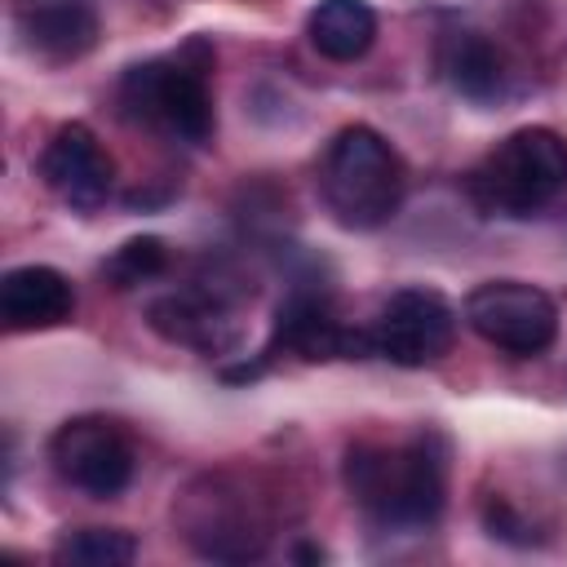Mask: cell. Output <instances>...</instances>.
I'll list each match as a JSON object with an SVG mask.
<instances>
[{"mask_svg": "<svg viewBox=\"0 0 567 567\" xmlns=\"http://www.w3.org/2000/svg\"><path fill=\"white\" fill-rule=\"evenodd\" d=\"M350 501L381 527L425 532L439 523L447 501V447L439 434H416L408 443H354L341 465Z\"/></svg>", "mask_w": 567, "mask_h": 567, "instance_id": "6da1fadb", "label": "cell"}, {"mask_svg": "<svg viewBox=\"0 0 567 567\" xmlns=\"http://www.w3.org/2000/svg\"><path fill=\"white\" fill-rule=\"evenodd\" d=\"M213 44L190 35L182 49L146 58L124 71L120 80V111L133 124H146L177 142H208L213 137Z\"/></svg>", "mask_w": 567, "mask_h": 567, "instance_id": "7a4b0ae2", "label": "cell"}, {"mask_svg": "<svg viewBox=\"0 0 567 567\" xmlns=\"http://www.w3.org/2000/svg\"><path fill=\"white\" fill-rule=\"evenodd\" d=\"M315 186L323 208L346 230H377L394 221L408 195V168L399 151L372 124H346L319 155Z\"/></svg>", "mask_w": 567, "mask_h": 567, "instance_id": "3957f363", "label": "cell"}, {"mask_svg": "<svg viewBox=\"0 0 567 567\" xmlns=\"http://www.w3.org/2000/svg\"><path fill=\"white\" fill-rule=\"evenodd\" d=\"M567 190V137L545 124L514 128L470 173V199L487 217H532Z\"/></svg>", "mask_w": 567, "mask_h": 567, "instance_id": "277c9868", "label": "cell"}, {"mask_svg": "<svg viewBox=\"0 0 567 567\" xmlns=\"http://www.w3.org/2000/svg\"><path fill=\"white\" fill-rule=\"evenodd\" d=\"M177 527L195 545V554L217 563H244L266 549L275 518L266 509V496H257L248 478L204 474L177 501Z\"/></svg>", "mask_w": 567, "mask_h": 567, "instance_id": "5b68a950", "label": "cell"}, {"mask_svg": "<svg viewBox=\"0 0 567 567\" xmlns=\"http://www.w3.org/2000/svg\"><path fill=\"white\" fill-rule=\"evenodd\" d=\"M465 323L496 350L532 359L558 337V306L545 288L523 279H487L465 297Z\"/></svg>", "mask_w": 567, "mask_h": 567, "instance_id": "8992f818", "label": "cell"}, {"mask_svg": "<svg viewBox=\"0 0 567 567\" xmlns=\"http://www.w3.org/2000/svg\"><path fill=\"white\" fill-rule=\"evenodd\" d=\"M49 461L62 483L84 496L111 501L133 483V439L111 416H71L49 439Z\"/></svg>", "mask_w": 567, "mask_h": 567, "instance_id": "52a82bcc", "label": "cell"}, {"mask_svg": "<svg viewBox=\"0 0 567 567\" xmlns=\"http://www.w3.org/2000/svg\"><path fill=\"white\" fill-rule=\"evenodd\" d=\"M372 354L399 368L439 363L456 337V310L439 288H399L372 319Z\"/></svg>", "mask_w": 567, "mask_h": 567, "instance_id": "ba28073f", "label": "cell"}, {"mask_svg": "<svg viewBox=\"0 0 567 567\" xmlns=\"http://www.w3.org/2000/svg\"><path fill=\"white\" fill-rule=\"evenodd\" d=\"M275 350H288L306 363H323V359H368L372 354V332H354L332 315V301L323 288H306L297 284L279 306H275V323H270V346L266 359Z\"/></svg>", "mask_w": 567, "mask_h": 567, "instance_id": "9c48e42d", "label": "cell"}, {"mask_svg": "<svg viewBox=\"0 0 567 567\" xmlns=\"http://www.w3.org/2000/svg\"><path fill=\"white\" fill-rule=\"evenodd\" d=\"M146 323L164 341L199 354H226L239 346V332H244L235 319V297L226 292V284H208V279H199V288L155 297L146 306Z\"/></svg>", "mask_w": 567, "mask_h": 567, "instance_id": "30bf717a", "label": "cell"}, {"mask_svg": "<svg viewBox=\"0 0 567 567\" xmlns=\"http://www.w3.org/2000/svg\"><path fill=\"white\" fill-rule=\"evenodd\" d=\"M40 177L44 186L75 213H93L106 204L111 186H115V164L106 155V146L97 142V133L80 120L53 128V137L40 151Z\"/></svg>", "mask_w": 567, "mask_h": 567, "instance_id": "8fae6325", "label": "cell"}, {"mask_svg": "<svg viewBox=\"0 0 567 567\" xmlns=\"http://www.w3.org/2000/svg\"><path fill=\"white\" fill-rule=\"evenodd\" d=\"M13 31L31 58L66 66L97 44L102 22L93 0H13Z\"/></svg>", "mask_w": 567, "mask_h": 567, "instance_id": "7c38bea8", "label": "cell"}, {"mask_svg": "<svg viewBox=\"0 0 567 567\" xmlns=\"http://www.w3.org/2000/svg\"><path fill=\"white\" fill-rule=\"evenodd\" d=\"M439 71H443V80L461 97H470L478 106L505 102L514 93V62H509V53L492 35L470 31V27L465 31H447L439 40Z\"/></svg>", "mask_w": 567, "mask_h": 567, "instance_id": "4fadbf2b", "label": "cell"}, {"mask_svg": "<svg viewBox=\"0 0 567 567\" xmlns=\"http://www.w3.org/2000/svg\"><path fill=\"white\" fill-rule=\"evenodd\" d=\"M75 315V288L53 266H13L0 279V319L9 332H44Z\"/></svg>", "mask_w": 567, "mask_h": 567, "instance_id": "5bb4252c", "label": "cell"}, {"mask_svg": "<svg viewBox=\"0 0 567 567\" xmlns=\"http://www.w3.org/2000/svg\"><path fill=\"white\" fill-rule=\"evenodd\" d=\"M310 44L332 62H354L377 40V9L368 0H319L306 18Z\"/></svg>", "mask_w": 567, "mask_h": 567, "instance_id": "9a60e30c", "label": "cell"}, {"mask_svg": "<svg viewBox=\"0 0 567 567\" xmlns=\"http://www.w3.org/2000/svg\"><path fill=\"white\" fill-rule=\"evenodd\" d=\"M137 558V540L124 527H71L53 545V563L71 567H124Z\"/></svg>", "mask_w": 567, "mask_h": 567, "instance_id": "2e32d148", "label": "cell"}, {"mask_svg": "<svg viewBox=\"0 0 567 567\" xmlns=\"http://www.w3.org/2000/svg\"><path fill=\"white\" fill-rule=\"evenodd\" d=\"M168 270V248L159 235H137V239H124L106 261H102V279L111 288H137V284H151Z\"/></svg>", "mask_w": 567, "mask_h": 567, "instance_id": "e0dca14e", "label": "cell"}]
</instances>
